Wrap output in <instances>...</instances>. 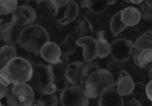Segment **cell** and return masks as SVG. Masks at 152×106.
Listing matches in <instances>:
<instances>
[{
  "label": "cell",
  "mask_w": 152,
  "mask_h": 106,
  "mask_svg": "<svg viewBox=\"0 0 152 106\" xmlns=\"http://www.w3.org/2000/svg\"><path fill=\"white\" fill-rule=\"evenodd\" d=\"M140 12L142 14V18L145 21H151L152 20V7L150 6L146 2L139 6Z\"/></svg>",
  "instance_id": "30"
},
{
  "label": "cell",
  "mask_w": 152,
  "mask_h": 106,
  "mask_svg": "<svg viewBox=\"0 0 152 106\" xmlns=\"http://www.w3.org/2000/svg\"><path fill=\"white\" fill-rule=\"evenodd\" d=\"M30 106H44L43 105V104L39 101V99L38 100H35L34 102H33V104L31 105Z\"/></svg>",
  "instance_id": "37"
},
{
  "label": "cell",
  "mask_w": 152,
  "mask_h": 106,
  "mask_svg": "<svg viewBox=\"0 0 152 106\" xmlns=\"http://www.w3.org/2000/svg\"><path fill=\"white\" fill-rule=\"evenodd\" d=\"M53 2H54V4H56V6L58 8H61V7H63V6H67L70 1H68V0H62V1H61V0H54Z\"/></svg>",
  "instance_id": "35"
},
{
  "label": "cell",
  "mask_w": 152,
  "mask_h": 106,
  "mask_svg": "<svg viewBox=\"0 0 152 106\" xmlns=\"http://www.w3.org/2000/svg\"><path fill=\"white\" fill-rule=\"evenodd\" d=\"M77 47V40H75V38L69 34L67 35L65 39L60 44V48L61 50L62 54H64L68 57L73 55L76 52Z\"/></svg>",
  "instance_id": "21"
},
{
  "label": "cell",
  "mask_w": 152,
  "mask_h": 106,
  "mask_svg": "<svg viewBox=\"0 0 152 106\" xmlns=\"http://www.w3.org/2000/svg\"><path fill=\"white\" fill-rule=\"evenodd\" d=\"M78 13H79L78 4H77V2L71 0L69 3V4L66 6V9H65V12H64L63 17H61V19H58V22L61 25L67 26V25L70 24L71 22H73L78 17Z\"/></svg>",
  "instance_id": "17"
},
{
  "label": "cell",
  "mask_w": 152,
  "mask_h": 106,
  "mask_svg": "<svg viewBox=\"0 0 152 106\" xmlns=\"http://www.w3.org/2000/svg\"><path fill=\"white\" fill-rule=\"evenodd\" d=\"M19 7V3L17 0H1L0 1V13L2 15L13 14L17 8Z\"/></svg>",
  "instance_id": "26"
},
{
  "label": "cell",
  "mask_w": 152,
  "mask_h": 106,
  "mask_svg": "<svg viewBox=\"0 0 152 106\" xmlns=\"http://www.w3.org/2000/svg\"><path fill=\"white\" fill-rule=\"evenodd\" d=\"M1 106H5V105H1Z\"/></svg>",
  "instance_id": "42"
},
{
  "label": "cell",
  "mask_w": 152,
  "mask_h": 106,
  "mask_svg": "<svg viewBox=\"0 0 152 106\" xmlns=\"http://www.w3.org/2000/svg\"><path fill=\"white\" fill-rule=\"evenodd\" d=\"M111 44L107 39H98L96 43V54L100 58H105L110 55Z\"/></svg>",
  "instance_id": "24"
},
{
  "label": "cell",
  "mask_w": 152,
  "mask_h": 106,
  "mask_svg": "<svg viewBox=\"0 0 152 106\" xmlns=\"http://www.w3.org/2000/svg\"><path fill=\"white\" fill-rule=\"evenodd\" d=\"M81 6L83 8L89 9L94 14H101L104 12L109 4L108 1H91V0H84L81 2Z\"/></svg>",
  "instance_id": "19"
},
{
  "label": "cell",
  "mask_w": 152,
  "mask_h": 106,
  "mask_svg": "<svg viewBox=\"0 0 152 106\" xmlns=\"http://www.w3.org/2000/svg\"><path fill=\"white\" fill-rule=\"evenodd\" d=\"M17 58V50L12 45H4L0 50V64L5 66L11 60Z\"/></svg>",
  "instance_id": "20"
},
{
  "label": "cell",
  "mask_w": 152,
  "mask_h": 106,
  "mask_svg": "<svg viewBox=\"0 0 152 106\" xmlns=\"http://www.w3.org/2000/svg\"><path fill=\"white\" fill-rule=\"evenodd\" d=\"M37 5L38 6V8L41 11L45 12L50 16H56L58 14V12H59V8L56 6L54 2L52 1V0L37 1Z\"/></svg>",
  "instance_id": "25"
},
{
  "label": "cell",
  "mask_w": 152,
  "mask_h": 106,
  "mask_svg": "<svg viewBox=\"0 0 152 106\" xmlns=\"http://www.w3.org/2000/svg\"><path fill=\"white\" fill-rule=\"evenodd\" d=\"M89 99L85 94V88L79 85H71L60 95L62 106H88Z\"/></svg>",
  "instance_id": "7"
},
{
  "label": "cell",
  "mask_w": 152,
  "mask_h": 106,
  "mask_svg": "<svg viewBox=\"0 0 152 106\" xmlns=\"http://www.w3.org/2000/svg\"><path fill=\"white\" fill-rule=\"evenodd\" d=\"M59 106H60V105H59ZM61 106H62V105H61Z\"/></svg>",
  "instance_id": "43"
},
{
  "label": "cell",
  "mask_w": 152,
  "mask_h": 106,
  "mask_svg": "<svg viewBox=\"0 0 152 106\" xmlns=\"http://www.w3.org/2000/svg\"><path fill=\"white\" fill-rule=\"evenodd\" d=\"M134 53V43L130 40L120 38L111 43L110 56L113 60L119 63L127 61Z\"/></svg>",
  "instance_id": "8"
},
{
  "label": "cell",
  "mask_w": 152,
  "mask_h": 106,
  "mask_svg": "<svg viewBox=\"0 0 152 106\" xmlns=\"http://www.w3.org/2000/svg\"><path fill=\"white\" fill-rule=\"evenodd\" d=\"M149 77H150L151 80H152V65L149 68Z\"/></svg>",
  "instance_id": "39"
},
{
  "label": "cell",
  "mask_w": 152,
  "mask_h": 106,
  "mask_svg": "<svg viewBox=\"0 0 152 106\" xmlns=\"http://www.w3.org/2000/svg\"><path fill=\"white\" fill-rule=\"evenodd\" d=\"M145 2H146V3H147L149 5H150V6H151L152 7V0H146Z\"/></svg>",
  "instance_id": "41"
},
{
  "label": "cell",
  "mask_w": 152,
  "mask_h": 106,
  "mask_svg": "<svg viewBox=\"0 0 152 106\" xmlns=\"http://www.w3.org/2000/svg\"><path fill=\"white\" fill-rule=\"evenodd\" d=\"M108 70L113 74L114 77H115L116 75H118V76H119V74H120L121 72L123 71L120 63L118 62V61H115V60L110 61V62L109 63V65H108Z\"/></svg>",
  "instance_id": "31"
},
{
  "label": "cell",
  "mask_w": 152,
  "mask_h": 106,
  "mask_svg": "<svg viewBox=\"0 0 152 106\" xmlns=\"http://www.w3.org/2000/svg\"><path fill=\"white\" fill-rule=\"evenodd\" d=\"M94 34V27L91 24L90 20L85 16L78 17V26L76 29L75 35L78 38L92 36Z\"/></svg>",
  "instance_id": "18"
},
{
  "label": "cell",
  "mask_w": 152,
  "mask_h": 106,
  "mask_svg": "<svg viewBox=\"0 0 152 106\" xmlns=\"http://www.w3.org/2000/svg\"><path fill=\"white\" fill-rule=\"evenodd\" d=\"M95 35H96V40H98V39H107V36H108L106 31H104V30L98 31Z\"/></svg>",
  "instance_id": "36"
},
{
  "label": "cell",
  "mask_w": 152,
  "mask_h": 106,
  "mask_svg": "<svg viewBox=\"0 0 152 106\" xmlns=\"http://www.w3.org/2000/svg\"><path fill=\"white\" fill-rule=\"evenodd\" d=\"M5 67L12 76L13 84L28 83L33 74V66L31 63L28 59L22 57L13 58L5 66Z\"/></svg>",
  "instance_id": "6"
},
{
  "label": "cell",
  "mask_w": 152,
  "mask_h": 106,
  "mask_svg": "<svg viewBox=\"0 0 152 106\" xmlns=\"http://www.w3.org/2000/svg\"><path fill=\"white\" fill-rule=\"evenodd\" d=\"M100 68L95 62L76 61L69 63L67 66L65 76L71 85H79L85 87L88 78Z\"/></svg>",
  "instance_id": "3"
},
{
  "label": "cell",
  "mask_w": 152,
  "mask_h": 106,
  "mask_svg": "<svg viewBox=\"0 0 152 106\" xmlns=\"http://www.w3.org/2000/svg\"><path fill=\"white\" fill-rule=\"evenodd\" d=\"M99 106H124V98L117 91L115 88L106 91L103 95L100 97Z\"/></svg>",
  "instance_id": "14"
},
{
  "label": "cell",
  "mask_w": 152,
  "mask_h": 106,
  "mask_svg": "<svg viewBox=\"0 0 152 106\" xmlns=\"http://www.w3.org/2000/svg\"><path fill=\"white\" fill-rule=\"evenodd\" d=\"M96 43L97 40L93 36H86L77 39V46L83 49V58L85 62H91L97 58Z\"/></svg>",
  "instance_id": "12"
},
{
  "label": "cell",
  "mask_w": 152,
  "mask_h": 106,
  "mask_svg": "<svg viewBox=\"0 0 152 106\" xmlns=\"http://www.w3.org/2000/svg\"><path fill=\"white\" fill-rule=\"evenodd\" d=\"M124 106H143V105H142L140 101H138L137 99L132 98V99H130L126 104H125V105Z\"/></svg>",
  "instance_id": "34"
},
{
  "label": "cell",
  "mask_w": 152,
  "mask_h": 106,
  "mask_svg": "<svg viewBox=\"0 0 152 106\" xmlns=\"http://www.w3.org/2000/svg\"><path fill=\"white\" fill-rule=\"evenodd\" d=\"M116 4V1H115V0L108 1V4H109V5H112V4Z\"/></svg>",
  "instance_id": "40"
},
{
  "label": "cell",
  "mask_w": 152,
  "mask_h": 106,
  "mask_svg": "<svg viewBox=\"0 0 152 106\" xmlns=\"http://www.w3.org/2000/svg\"><path fill=\"white\" fill-rule=\"evenodd\" d=\"M34 101L35 93L28 83L13 84L6 96L8 106H30Z\"/></svg>",
  "instance_id": "5"
},
{
  "label": "cell",
  "mask_w": 152,
  "mask_h": 106,
  "mask_svg": "<svg viewBox=\"0 0 152 106\" xmlns=\"http://www.w3.org/2000/svg\"><path fill=\"white\" fill-rule=\"evenodd\" d=\"M0 82L4 84L5 86L9 87L10 85L13 84V79L9 72V70L5 66H2L0 70Z\"/></svg>",
  "instance_id": "29"
},
{
  "label": "cell",
  "mask_w": 152,
  "mask_h": 106,
  "mask_svg": "<svg viewBox=\"0 0 152 106\" xmlns=\"http://www.w3.org/2000/svg\"><path fill=\"white\" fill-rule=\"evenodd\" d=\"M129 2L134 4H135V5H139V6L144 3V1H142V0H141V1H129Z\"/></svg>",
  "instance_id": "38"
},
{
  "label": "cell",
  "mask_w": 152,
  "mask_h": 106,
  "mask_svg": "<svg viewBox=\"0 0 152 106\" xmlns=\"http://www.w3.org/2000/svg\"><path fill=\"white\" fill-rule=\"evenodd\" d=\"M134 50H152V30H148L143 33L137 40L134 43Z\"/></svg>",
  "instance_id": "22"
},
{
  "label": "cell",
  "mask_w": 152,
  "mask_h": 106,
  "mask_svg": "<svg viewBox=\"0 0 152 106\" xmlns=\"http://www.w3.org/2000/svg\"><path fill=\"white\" fill-rule=\"evenodd\" d=\"M22 30L19 26L15 25L12 21L2 23L1 25V39L8 45L14 46L20 43Z\"/></svg>",
  "instance_id": "10"
},
{
  "label": "cell",
  "mask_w": 152,
  "mask_h": 106,
  "mask_svg": "<svg viewBox=\"0 0 152 106\" xmlns=\"http://www.w3.org/2000/svg\"><path fill=\"white\" fill-rule=\"evenodd\" d=\"M40 55L41 58L49 65H56L61 62L62 52L60 48V45H58L54 42L49 41L42 48Z\"/></svg>",
  "instance_id": "11"
},
{
  "label": "cell",
  "mask_w": 152,
  "mask_h": 106,
  "mask_svg": "<svg viewBox=\"0 0 152 106\" xmlns=\"http://www.w3.org/2000/svg\"><path fill=\"white\" fill-rule=\"evenodd\" d=\"M34 91L44 94L45 91L54 83L53 73L51 65L37 64L33 66V74L28 82Z\"/></svg>",
  "instance_id": "4"
},
{
  "label": "cell",
  "mask_w": 152,
  "mask_h": 106,
  "mask_svg": "<svg viewBox=\"0 0 152 106\" xmlns=\"http://www.w3.org/2000/svg\"><path fill=\"white\" fill-rule=\"evenodd\" d=\"M9 92V87L5 86L4 84L0 82V98L3 99L4 97H5L7 96Z\"/></svg>",
  "instance_id": "32"
},
{
  "label": "cell",
  "mask_w": 152,
  "mask_h": 106,
  "mask_svg": "<svg viewBox=\"0 0 152 106\" xmlns=\"http://www.w3.org/2000/svg\"><path fill=\"white\" fill-rule=\"evenodd\" d=\"M146 93L149 100L152 103V80H151L150 82L146 85Z\"/></svg>",
  "instance_id": "33"
},
{
  "label": "cell",
  "mask_w": 152,
  "mask_h": 106,
  "mask_svg": "<svg viewBox=\"0 0 152 106\" xmlns=\"http://www.w3.org/2000/svg\"><path fill=\"white\" fill-rule=\"evenodd\" d=\"M115 84V78L108 69H99L94 72L85 84V94L88 98H97L106 91L111 89Z\"/></svg>",
  "instance_id": "1"
},
{
  "label": "cell",
  "mask_w": 152,
  "mask_h": 106,
  "mask_svg": "<svg viewBox=\"0 0 152 106\" xmlns=\"http://www.w3.org/2000/svg\"><path fill=\"white\" fill-rule=\"evenodd\" d=\"M133 95V98H135L137 99L138 101H140L142 105L147 101L149 100L148 97H147V93H146V86L141 82H138V83H135V87H134V89L132 93ZM150 101V100H149Z\"/></svg>",
  "instance_id": "27"
},
{
  "label": "cell",
  "mask_w": 152,
  "mask_h": 106,
  "mask_svg": "<svg viewBox=\"0 0 152 106\" xmlns=\"http://www.w3.org/2000/svg\"><path fill=\"white\" fill-rule=\"evenodd\" d=\"M126 25L123 22L122 17H121V11L116 12L110 20V30L114 36L119 35L121 32L126 29Z\"/></svg>",
  "instance_id": "23"
},
{
  "label": "cell",
  "mask_w": 152,
  "mask_h": 106,
  "mask_svg": "<svg viewBox=\"0 0 152 106\" xmlns=\"http://www.w3.org/2000/svg\"><path fill=\"white\" fill-rule=\"evenodd\" d=\"M121 17L126 27H134L141 21L142 14L138 8L134 6H127L121 11Z\"/></svg>",
  "instance_id": "16"
},
{
  "label": "cell",
  "mask_w": 152,
  "mask_h": 106,
  "mask_svg": "<svg viewBox=\"0 0 152 106\" xmlns=\"http://www.w3.org/2000/svg\"><path fill=\"white\" fill-rule=\"evenodd\" d=\"M49 42V35L40 25H30L22 29L20 45L32 53H40L42 48Z\"/></svg>",
  "instance_id": "2"
},
{
  "label": "cell",
  "mask_w": 152,
  "mask_h": 106,
  "mask_svg": "<svg viewBox=\"0 0 152 106\" xmlns=\"http://www.w3.org/2000/svg\"><path fill=\"white\" fill-rule=\"evenodd\" d=\"M115 87L119 95H121L122 97H126L133 93L135 87V83L131 75L127 74L125 70H123L119 74L118 80L115 81L113 88Z\"/></svg>",
  "instance_id": "13"
},
{
  "label": "cell",
  "mask_w": 152,
  "mask_h": 106,
  "mask_svg": "<svg viewBox=\"0 0 152 106\" xmlns=\"http://www.w3.org/2000/svg\"><path fill=\"white\" fill-rule=\"evenodd\" d=\"M133 58L135 65L141 68H150L152 65V50H134Z\"/></svg>",
  "instance_id": "15"
},
{
  "label": "cell",
  "mask_w": 152,
  "mask_h": 106,
  "mask_svg": "<svg viewBox=\"0 0 152 106\" xmlns=\"http://www.w3.org/2000/svg\"><path fill=\"white\" fill-rule=\"evenodd\" d=\"M39 101L44 106H59L61 103L60 98L55 94H42L39 97Z\"/></svg>",
  "instance_id": "28"
},
{
  "label": "cell",
  "mask_w": 152,
  "mask_h": 106,
  "mask_svg": "<svg viewBox=\"0 0 152 106\" xmlns=\"http://www.w3.org/2000/svg\"><path fill=\"white\" fill-rule=\"evenodd\" d=\"M35 10L27 4L19 5L15 12L12 15L11 21L19 27H28L36 19Z\"/></svg>",
  "instance_id": "9"
}]
</instances>
